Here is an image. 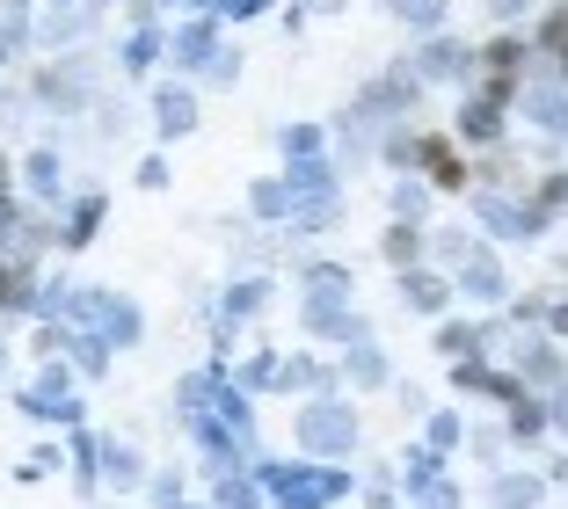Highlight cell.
<instances>
[{
    "label": "cell",
    "mask_w": 568,
    "mask_h": 509,
    "mask_svg": "<svg viewBox=\"0 0 568 509\" xmlns=\"http://www.w3.org/2000/svg\"><path fill=\"white\" fill-rule=\"evenodd\" d=\"M525 116H532L539 132H561L568 139V88L561 81H532V88H525Z\"/></svg>",
    "instance_id": "1"
},
{
    "label": "cell",
    "mask_w": 568,
    "mask_h": 509,
    "mask_svg": "<svg viewBox=\"0 0 568 509\" xmlns=\"http://www.w3.org/2000/svg\"><path fill=\"white\" fill-rule=\"evenodd\" d=\"M459 132H467V139H496V132H503V102L481 95L474 110H459Z\"/></svg>",
    "instance_id": "2"
},
{
    "label": "cell",
    "mask_w": 568,
    "mask_h": 509,
    "mask_svg": "<svg viewBox=\"0 0 568 509\" xmlns=\"http://www.w3.org/2000/svg\"><path fill=\"white\" fill-rule=\"evenodd\" d=\"M467 292L474 298H503V269L488 263V255H474V263H467Z\"/></svg>",
    "instance_id": "3"
},
{
    "label": "cell",
    "mask_w": 568,
    "mask_h": 509,
    "mask_svg": "<svg viewBox=\"0 0 568 509\" xmlns=\"http://www.w3.org/2000/svg\"><path fill=\"white\" fill-rule=\"evenodd\" d=\"M190 116H197L190 95H183V88H168V95H161V124H168V132H190Z\"/></svg>",
    "instance_id": "4"
},
{
    "label": "cell",
    "mask_w": 568,
    "mask_h": 509,
    "mask_svg": "<svg viewBox=\"0 0 568 509\" xmlns=\"http://www.w3.org/2000/svg\"><path fill=\"white\" fill-rule=\"evenodd\" d=\"M496 502H503V509H532V502H539V480H503Z\"/></svg>",
    "instance_id": "5"
},
{
    "label": "cell",
    "mask_w": 568,
    "mask_h": 509,
    "mask_svg": "<svg viewBox=\"0 0 568 509\" xmlns=\"http://www.w3.org/2000/svg\"><path fill=\"white\" fill-rule=\"evenodd\" d=\"M408 298H416V306H445V284H437V277H416V284H408Z\"/></svg>",
    "instance_id": "6"
},
{
    "label": "cell",
    "mask_w": 568,
    "mask_h": 509,
    "mask_svg": "<svg viewBox=\"0 0 568 509\" xmlns=\"http://www.w3.org/2000/svg\"><path fill=\"white\" fill-rule=\"evenodd\" d=\"M402 16L408 22H437V16H445V0H402Z\"/></svg>",
    "instance_id": "7"
},
{
    "label": "cell",
    "mask_w": 568,
    "mask_h": 509,
    "mask_svg": "<svg viewBox=\"0 0 568 509\" xmlns=\"http://www.w3.org/2000/svg\"><path fill=\"white\" fill-rule=\"evenodd\" d=\"M554 423H561V429H568V394H561V400H554Z\"/></svg>",
    "instance_id": "8"
},
{
    "label": "cell",
    "mask_w": 568,
    "mask_h": 509,
    "mask_svg": "<svg viewBox=\"0 0 568 509\" xmlns=\"http://www.w3.org/2000/svg\"><path fill=\"white\" fill-rule=\"evenodd\" d=\"M496 8H503V16H518V8H525V0H496Z\"/></svg>",
    "instance_id": "9"
}]
</instances>
